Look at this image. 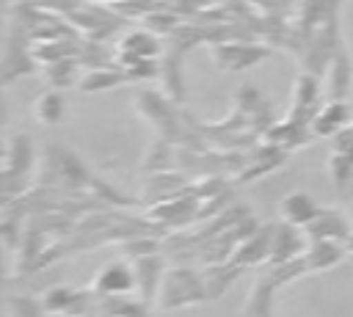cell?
Returning <instances> with one entry per match:
<instances>
[{"label":"cell","mask_w":353,"mask_h":317,"mask_svg":"<svg viewBox=\"0 0 353 317\" xmlns=\"http://www.w3.org/2000/svg\"><path fill=\"white\" fill-rule=\"evenodd\" d=\"M347 108L342 105V102H334V105H328L317 119H314V130L320 132V135H331V132H336L345 121H347Z\"/></svg>","instance_id":"ba28073f"},{"label":"cell","mask_w":353,"mask_h":317,"mask_svg":"<svg viewBox=\"0 0 353 317\" xmlns=\"http://www.w3.org/2000/svg\"><path fill=\"white\" fill-rule=\"evenodd\" d=\"M61 113H63V99H61V94H44L41 99H39V105H36V116H39V121H44V124H55L58 119H61Z\"/></svg>","instance_id":"7c38bea8"},{"label":"cell","mask_w":353,"mask_h":317,"mask_svg":"<svg viewBox=\"0 0 353 317\" xmlns=\"http://www.w3.org/2000/svg\"><path fill=\"white\" fill-rule=\"evenodd\" d=\"M157 270H160V262H157V259L143 256V259L138 262V273H141V284H143V298H149V295H152V289H154V278H157Z\"/></svg>","instance_id":"9a60e30c"},{"label":"cell","mask_w":353,"mask_h":317,"mask_svg":"<svg viewBox=\"0 0 353 317\" xmlns=\"http://www.w3.org/2000/svg\"><path fill=\"white\" fill-rule=\"evenodd\" d=\"M201 298V281L196 273L190 270H179V273H171L168 276V284H165V295H163V306H179L190 298Z\"/></svg>","instance_id":"6da1fadb"},{"label":"cell","mask_w":353,"mask_h":317,"mask_svg":"<svg viewBox=\"0 0 353 317\" xmlns=\"http://www.w3.org/2000/svg\"><path fill=\"white\" fill-rule=\"evenodd\" d=\"M314 94H317V80L309 77V74H301L298 88H295V116H301V110L314 102ZM295 116H292V119H295Z\"/></svg>","instance_id":"4fadbf2b"},{"label":"cell","mask_w":353,"mask_h":317,"mask_svg":"<svg viewBox=\"0 0 353 317\" xmlns=\"http://www.w3.org/2000/svg\"><path fill=\"white\" fill-rule=\"evenodd\" d=\"M350 248H353V237H350Z\"/></svg>","instance_id":"e0dca14e"},{"label":"cell","mask_w":353,"mask_h":317,"mask_svg":"<svg viewBox=\"0 0 353 317\" xmlns=\"http://www.w3.org/2000/svg\"><path fill=\"white\" fill-rule=\"evenodd\" d=\"M273 234H276V229H262V232H256L237 254H234V259H237V265H245V262H259L262 256H265V251H270L273 248Z\"/></svg>","instance_id":"7a4b0ae2"},{"label":"cell","mask_w":353,"mask_h":317,"mask_svg":"<svg viewBox=\"0 0 353 317\" xmlns=\"http://www.w3.org/2000/svg\"><path fill=\"white\" fill-rule=\"evenodd\" d=\"M262 55H265V50H256V47H223V50H215L218 66H229V69L251 66V63H256Z\"/></svg>","instance_id":"3957f363"},{"label":"cell","mask_w":353,"mask_h":317,"mask_svg":"<svg viewBox=\"0 0 353 317\" xmlns=\"http://www.w3.org/2000/svg\"><path fill=\"white\" fill-rule=\"evenodd\" d=\"M132 287V273L124 265H110L97 276V289L99 292H124Z\"/></svg>","instance_id":"5b68a950"},{"label":"cell","mask_w":353,"mask_h":317,"mask_svg":"<svg viewBox=\"0 0 353 317\" xmlns=\"http://www.w3.org/2000/svg\"><path fill=\"white\" fill-rule=\"evenodd\" d=\"M273 278H259L254 295H251V303L245 309V317H268L270 311V289H273Z\"/></svg>","instance_id":"9c48e42d"},{"label":"cell","mask_w":353,"mask_h":317,"mask_svg":"<svg viewBox=\"0 0 353 317\" xmlns=\"http://www.w3.org/2000/svg\"><path fill=\"white\" fill-rule=\"evenodd\" d=\"M72 69H74L72 61L58 58V61H50V66H47V77H50L52 85H66V83L72 80Z\"/></svg>","instance_id":"2e32d148"},{"label":"cell","mask_w":353,"mask_h":317,"mask_svg":"<svg viewBox=\"0 0 353 317\" xmlns=\"http://www.w3.org/2000/svg\"><path fill=\"white\" fill-rule=\"evenodd\" d=\"M119 50L121 52H130V55H138V58H149V55L157 52V41L149 33H132V36H127L121 41Z\"/></svg>","instance_id":"8fae6325"},{"label":"cell","mask_w":353,"mask_h":317,"mask_svg":"<svg viewBox=\"0 0 353 317\" xmlns=\"http://www.w3.org/2000/svg\"><path fill=\"white\" fill-rule=\"evenodd\" d=\"M281 212H284L287 221H292V223H309V221H314V215H317L320 209H317L303 193H295V196L284 198Z\"/></svg>","instance_id":"8992f818"},{"label":"cell","mask_w":353,"mask_h":317,"mask_svg":"<svg viewBox=\"0 0 353 317\" xmlns=\"http://www.w3.org/2000/svg\"><path fill=\"white\" fill-rule=\"evenodd\" d=\"M301 248V237L290 229V226H279L276 234H273V248H270V262L273 265H281V262H290V256Z\"/></svg>","instance_id":"277c9868"},{"label":"cell","mask_w":353,"mask_h":317,"mask_svg":"<svg viewBox=\"0 0 353 317\" xmlns=\"http://www.w3.org/2000/svg\"><path fill=\"white\" fill-rule=\"evenodd\" d=\"M119 80H124V74H116V72H91L85 80H83V91H99V88H108V85H116Z\"/></svg>","instance_id":"5bb4252c"},{"label":"cell","mask_w":353,"mask_h":317,"mask_svg":"<svg viewBox=\"0 0 353 317\" xmlns=\"http://www.w3.org/2000/svg\"><path fill=\"white\" fill-rule=\"evenodd\" d=\"M306 226H309V232H312L317 240H320V237H328V234H339V237L347 234V226H345V221H342L336 212H317L314 221H309Z\"/></svg>","instance_id":"52a82bcc"},{"label":"cell","mask_w":353,"mask_h":317,"mask_svg":"<svg viewBox=\"0 0 353 317\" xmlns=\"http://www.w3.org/2000/svg\"><path fill=\"white\" fill-rule=\"evenodd\" d=\"M339 248L336 245H331L328 240H317L314 243V248H312V254L306 256V270H320V267H328V265H334L336 259H339Z\"/></svg>","instance_id":"30bf717a"}]
</instances>
